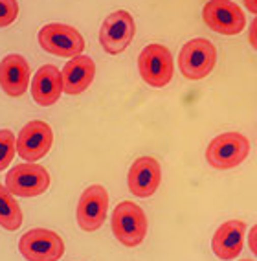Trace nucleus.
I'll return each mask as SVG.
<instances>
[{
	"label": "nucleus",
	"instance_id": "nucleus-8",
	"mask_svg": "<svg viewBox=\"0 0 257 261\" xmlns=\"http://www.w3.org/2000/svg\"><path fill=\"white\" fill-rule=\"evenodd\" d=\"M48 186H50V175L35 162L17 164L6 175V188L19 197H37L44 193Z\"/></svg>",
	"mask_w": 257,
	"mask_h": 261
},
{
	"label": "nucleus",
	"instance_id": "nucleus-23",
	"mask_svg": "<svg viewBox=\"0 0 257 261\" xmlns=\"http://www.w3.org/2000/svg\"><path fill=\"white\" fill-rule=\"evenodd\" d=\"M241 261H252V259H241Z\"/></svg>",
	"mask_w": 257,
	"mask_h": 261
},
{
	"label": "nucleus",
	"instance_id": "nucleus-3",
	"mask_svg": "<svg viewBox=\"0 0 257 261\" xmlns=\"http://www.w3.org/2000/svg\"><path fill=\"white\" fill-rule=\"evenodd\" d=\"M112 232L122 245L138 247L147 236V215L134 202H120L112 214Z\"/></svg>",
	"mask_w": 257,
	"mask_h": 261
},
{
	"label": "nucleus",
	"instance_id": "nucleus-10",
	"mask_svg": "<svg viewBox=\"0 0 257 261\" xmlns=\"http://www.w3.org/2000/svg\"><path fill=\"white\" fill-rule=\"evenodd\" d=\"M108 210V193L99 184H92L81 193L77 204V224L84 232H96L105 223Z\"/></svg>",
	"mask_w": 257,
	"mask_h": 261
},
{
	"label": "nucleus",
	"instance_id": "nucleus-9",
	"mask_svg": "<svg viewBox=\"0 0 257 261\" xmlns=\"http://www.w3.org/2000/svg\"><path fill=\"white\" fill-rule=\"evenodd\" d=\"M136 24L132 15L125 10H118L103 20L99 30V42L107 54H122L132 42Z\"/></svg>",
	"mask_w": 257,
	"mask_h": 261
},
{
	"label": "nucleus",
	"instance_id": "nucleus-19",
	"mask_svg": "<svg viewBox=\"0 0 257 261\" xmlns=\"http://www.w3.org/2000/svg\"><path fill=\"white\" fill-rule=\"evenodd\" d=\"M17 15H19L17 0H0V28H6L15 22Z\"/></svg>",
	"mask_w": 257,
	"mask_h": 261
},
{
	"label": "nucleus",
	"instance_id": "nucleus-16",
	"mask_svg": "<svg viewBox=\"0 0 257 261\" xmlns=\"http://www.w3.org/2000/svg\"><path fill=\"white\" fill-rule=\"evenodd\" d=\"M63 75V92L66 94H81L89 89L96 75V63L89 56L72 57L61 70Z\"/></svg>",
	"mask_w": 257,
	"mask_h": 261
},
{
	"label": "nucleus",
	"instance_id": "nucleus-6",
	"mask_svg": "<svg viewBox=\"0 0 257 261\" xmlns=\"http://www.w3.org/2000/svg\"><path fill=\"white\" fill-rule=\"evenodd\" d=\"M206 26L220 35H237L244 30V13L232 0H208L202 8Z\"/></svg>",
	"mask_w": 257,
	"mask_h": 261
},
{
	"label": "nucleus",
	"instance_id": "nucleus-18",
	"mask_svg": "<svg viewBox=\"0 0 257 261\" xmlns=\"http://www.w3.org/2000/svg\"><path fill=\"white\" fill-rule=\"evenodd\" d=\"M17 151V140L10 129H0V171L11 164Z\"/></svg>",
	"mask_w": 257,
	"mask_h": 261
},
{
	"label": "nucleus",
	"instance_id": "nucleus-21",
	"mask_svg": "<svg viewBox=\"0 0 257 261\" xmlns=\"http://www.w3.org/2000/svg\"><path fill=\"white\" fill-rule=\"evenodd\" d=\"M248 247L257 256V224H253L250 232H248Z\"/></svg>",
	"mask_w": 257,
	"mask_h": 261
},
{
	"label": "nucleus",
	"instance_id": "nucleus-20",
	"mask_svg": "<svg viewBox=\"0 0 257 261\" xmlns=\"http://www.w3.org/2000/svg\"><path fill=\"white\" fill-rule=\"evenodd\" d=\"M248 41H250L253 50H257V15L250 24V30H248Z\"/></svg>",
	"mask_w": 257,
	"mask_h": 261
},
{
	"label": "nucleus",
	"instance_id": "nucleus-12",
	"mask_svg": "<svg viewBox=\"0 0 257 261\" xmlns=\"http://www.w3.org/2000/svg\"><path fill=\"white\" fill-rule=\"evenodd\" d=\"M160 182H162V168L158 160H154L153 156H140L132 162L127 175V184L132 195L141 199L154 195Z\"/></svg>",
	"mask_w": 257,
	"mask_h": 261
},
{
	"label": "nucleus",
	"instance_id": "nucleus-2",
	"mask_svg": "<svg viewBox=\"0 0 257 261\" xmlns=\"http://www.w3.org/2000/svg\"><path fill=\"white\" fill-rule=\"evenodd\" d=\"M217 63V50L208 39L196 37L187 41L178 54V68L186 80L198 81L210 75Z\"/></svg>",
	"mask_w": 257,
	"mask_h": 261
},
{
	"label": "nucleus",
	"instance_id": "nucleus-14",
	"mask_svg": "<svg viewBox=\"0 0 257 261\" xmlns=\"http://www.w3.org/2000/svg\"><path fill=\"white\" fill-rule=\"evenodd\" d=\"M30 85V65L19 54H10L0 63V87L8 96L19 98Z\"/></svg>",
	"mask_w": 257,
	"mask_h": 261
},
{
	"label": "nucleus",
	"instance_id": "nucleus-13",
	"mask_svg": "<svg viewBox=\"0 0 257 261\" xmlns=\"http://www.w3.org/2000/svg\"><path fill=\"white\" fill-rule=\"evenodd\" d=\"M244 233H246V224L244 221L230 219L222 223L213 233L211 239V250L219 259L232 261L241 254L244 245Z\"/></svg>",
	"mask_w": 257,
	"mask_h": 261
},
{
	"label": "nucleus",
	"instance_id": "nucleus-15",
	"mask_svg": "<svg viewBox=\"0 0 257 261\" xmlns=\"http://www.w3.org/2000/svg\"><path fill=\"white\" fill-rule=\"evenodd\" d=\"M63 92V75L61 70L53 65L41 66L32 81V96L37 105L50 107L59 101Z\"/></svg>",
	"mask_w": 257,
	"mask_h": 261
},
{
	"label": "nucleus",
	"instance_id": "nucleus-5",
	"mask_svg": "<svg viewBox=\"0 0 257 261\" xmlns=\"http://www.w3.org/2000/svg\"><path fill=\"white\" fill-rule=\"evenodd\" d=\"M42 50L59 57H77L84 50V39L79 32L66 24H46L39 32Z\"/></svg>",
	"mask_w": 257,
	"mask_h": 261
},
{
	"label": "nucleus",
	"instance_id": "nucleus-4",
	"mask_svg": "<svg viewBox=\"0 0 257 261\" xmlns=\"http://www.w3.org/2000/svg\"><path fill=\"white\" fill-rule=\"evenodd\" d=\"M138 70L141 80L149 87L162 89L173 80V56L164 44H158V42L147 44L138 57Z\"/></svg>",
	"mask_w": 257,
	"mask_h": 261
},
{
	"label": "nucleus",
	"instance_id": "nucleus-11",
	"mask_svg": "<svg viewBox=\"0 0 257 261\" xmlns=\"http://www.w3.org/2000/svg\"><path fill=\"white\" fill-rule=\"evenodd\" d=\"M51 144H53L51 127L41 120H33L28 121L20 130L17 138V153L22 160L35 162L50 151Z\"/></svg>",
	"mask_w": 257,
	"mask_h": 261
},
{
	"label": "nucleus",
	"instance_id": "nucleus-1",
	"mask_svg": "<svg viewBox=\"0 0 257 261\" xmlns=\"http://www.w3.org/2000/svg\"><path fill=\"white\" fill-rule=\"evenodd\" d=\"M250 154V140L241 133L228 130L215 136L206 149V160L215 169H234Z\"/></svg>",
	"mask_w": 257,
	"mask_h": 261
},
{
	"label": "nucleus",
	"instance_id": "nucleus-17",
	"mask_svg": "<svg viewBox=\"0 0 257 261\" xmlns=\"http://www.w3.org/2000/svg\"><path fill=\"white\" fill-rule=\"evenodd\" d=\"M22 224V210L19 202L13 199V193L0 184V226L10 232L20 228Z\"/></svg>",
	"mask_w": 257,
	"mask_h": 261
},
{
	"label": "nucleus",
	"instance_id": "nucleus-7",
	"mask_svg": "<svg viewBox=\"0 0 257 261\" xmlns=\"http://www.w3.org/2000/svg\"><path fill=\"white\" fill-rule=\"evenodd\" d=\"M19 250L28 261H59L65 254V243L51 230L33 228L20 238Z\"/></svg>",
	"mask_w": 257,
	"mask_h": 261
},
{
	"label": "nucleus",
	"instance_id": "nucleus-22",
	"mask_svg": "<svg viewBox=\"0 0 257 261\" xmlns=\"http://www.w3.org/2000/svg\"><path fill=\"white\" fill-rule=\"evenodd\" d=\"M244 4H246V10L250 11V13L257 15V0H244Z\"/></svg>",
	"mask_w": 257,
	"mask_h": 261
}]
</instances>
